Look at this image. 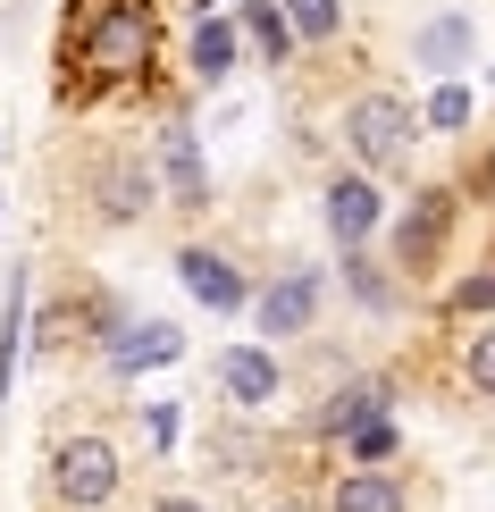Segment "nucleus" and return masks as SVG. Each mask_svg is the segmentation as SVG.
Masks as SVG:
<instances>
[{"label": "nucleus", "mask_w": 495, "mask_h": 512, "mask_svg": "<svg viewBox=\"0 0 495 512\" xmlns=\"http://www.w3.org/2000/svg\"><path fill=\"white\" fill-rule=\"evenodd\" d=\"M152 68H160V0H68V17H59V101L68 110L143 93Z\"/></svg>", "instance_id": "obj_1"}, {"label": "nucleus", "mask_w": 495, "mask_h": 512, "mask_svg": "<svg viewBox=\"0 0 495 512\" xmlns=\"http://www.w3.org/2000/svg\"><path fill=\"white\" fill-rule=\"evenodd\" d=\"M118 487H126V462H118L110 437L51 445V504L59 512H101V504H118Z\"/></svg>", "instance_id": "obj_2"}, {"label": "nucleus", "mask_w": 495, "mask_h": 512, "mask_svg": "<svg viewBox=\"0 0 495 512\" xmlns=\"http://www.w3.org/2000/svg\"><path fill=\"white\" fill-rule=\"evenodd\" d=\"M412 101H395V93H361L353 110H344V143H353V160L370 168H403V152H412Z\"/></svg>", "instance_id": "obj_3"}, {"label": "nucleus", "mask_w": 495, "mask_h": 512, "mask_svg": "<svg viewBox=\"0 0 495 512\" xmlns=\"http://www.w3.org/2000/svg\"><path fill=\"white\" fill-rule=\"evenodd\" d=\"M152 177H160V202L168 210H185V219H202L210 202V160H202V143H193V126H160L152 135Z\"/></svg>", "instance_id": "obj_4"}, {"label": "nucleus", "mask_w": 495, "mask_h": 512, "mask_svg": "<svg viewBox=\"0 0 495 512\" xmlns=\"http://www.w3.org/2000/svg\"><path fill=\"white\" fill-rule=\"evenodd\" d=\"M152 202H160V177L143 160H118V152L93 160V210H101V227H135Z\"/></svg>", "instance_id": "obj_5"}, {"label": "nucleus", "mask_w": 495, "mask_h": 512, "mask_svg": "<svg viewBox=\"0 0 495 512\" xmlns=\"http://www.w3.org/2000/svg\"><path fill=\"white\" fill-rule=\"evenodd\" d=\"M454 185H428V194L403 210V227H395V269H428L445 252V236H454Z\"/></svg>", "instance_id": "obj_6"}, {"label": "nucleus", "mask_w": 495, "mask_h": 512, "mask_svg": "<svg viewBox=\"0 0 495 512\" xmlns=\"http://www.w3.org/2000/svg\"><path fill=\"white\" fill-rule=\"evenodd\" d=\"M378 219H386V194L370 185V168H353V177H336L328 185V236L344 244V252H361L378 236Z\"/></svg>", "instance_id": "obj_7"}, {"label": "nucleus", "mask_w": 495, "mask_h": 512, "mask_svg": "<svg viewBox=\"0 0 495 512\" xmlns=\"http://www.w3.org/2000/svg\"><path fill=\"white\" fill-rule=\"evenodd\" d=\"M177 277H185V294H193V303H210V311H244V303H252L244 269H235L227 252H202V244H185V252H177Z\"/></svg>", "instance_id": "obj_8"}, {"label": "nucleus", "mask_w": 495, "mask_h": 512, "mask_svg": "<svg viewBox=\"0 0 495 512\" xmlns=\"http://www.w3.org/2000/svg\"><path fill=\"white\" fill-rule=\"evenodd\" d=\"M319 311V269H286L277 286L252 303V319H261V336H303Z\"/></svg>", "instance_id": "obj_9"}, {"label": "nucleus", "mask_w": 495, "mask_h": 512, "mask_svg": "<svg viewBox=\"0 0 495 512\" xmlns=\"http://www.w3.org/2000/svg\"><path fill=\"white\" fill-rule=\"evenodd\" d=\"M328 512H412V487H403V471H386V462H353L336 479Z\"/></svg>", "instance_id": "obj_10"}, {"label": "nucleus", "mask_w": 495, "mask_h": 512, "mask_svg": "<svg viewBox=\"0 0 495 512\" xmlns=\"http://www.w3.org/2000/svg\"><path fill=\"white\" fill-rule=\"evenodd\" d=\"M235 59H244V26H235V17H193V42H185L193 84H227Z\"/></svg>", "instance_id": "obj_11"}, {"label": "nucleus", "mask_w": 495, "mask_h": 512, "mask_svg": "<svg viewBox=\"0 0 495 512\" xmlns=\"http://www.w3.org/2000/svg\"><path fill=\"white\" fill-rule=\"evenodd\" d=\"M177 353H185V336L168 328V319H126L118 345H110V370H118V378H135V370H160V361H177Z\"/></svg>", "instance_id": "obj_12"}, {"label": "nucleus", "mask_w": 495, "mask_h": 512, "mask_svg": "<svg viewBox=\"0 0 495 512\" xmlns=\"http://www.w3.org/2000/svg\"><path fill=\"white\" fill-rule=\"evenodd\" d=\"M219 387L235 395V412H261V403H277V361L261 345H227L219 353Z\"/></svg>", "instance_id": "obj_13"}, {"label": "nucleus", "mask_w": 495, "mask_h": 512, "mask_svg": "<svg viewBox=\"0 0 495 512\" xmlns=\"http://www.w3.org/2000/svg\"><path fill=\"white\" fill-rule=\"evenodd\" d=\"M378 412H386V387H378V378H361V387H344L328 412H319V437H353L361 420H378Z\"/></svg>", "instance_id": "obj_14"}, {"label": "nucleus", "mask_w": 495, "mask_h": 512, "mask_svg": "<svg viewBox=\"0 0 495 512\" xmlns=\"http://www.w3.org/2000/svg\"><path fill=\"white\" fill-rule=\"evenodd\" d=\"M17 336H26V269H9V286H0V395L17 378Z\"/></svg>", "instance_id": "obj_15"}, {"label": "nucleus", "mask_w": 495, "mask_h": 512, "mask_svg": "<svg viewBox=\"0 0 495 512\" xmlns=\"http://www.w3.org/2000/svg\"><path fill=\"white\" fill-rule=\"evenodd\" d=\"M244 34L261 42V59H277V68L294 59V26H286V9H277V0H244Z\"/></svg>", "instance_id": "obj_16"}, {"label": "nucleus", "mask_w": 495, "mask_h": 512, "mask_svg": "<svg viewBox=\"0 0 495 512\" xmlns=\"http://www.w3.org/2000/svg\"><path fill=\"white\" fill-rule=\"evenodd\" d=\"M277 9H286L294 42H336L344 34V0H277Z\"/></svg>", "instance_id": "obj_17"}, {"label": "nucleus", "mask_w": 495, "mask_h": 512, "mask_svg": "<svg viewBox=\"0 0 495 512\" xmlns=\"http://www.w3.org/2000/svg\"><path fill=\"white\" fill-rule=\"evenodd\" d=\"M420 59L428 68H462L470 59V17H437V26L420 34Z\"/></svg>", "instance_id": "obj_18"}, {"label": "nucleus", "mask_w": 495, "mask_h": 512, "mask_svg": "<svg viewBox=\"0 0 495 512\" xmlns=\"http://www.w3.org/2000/svg\"><path fill=\"white\" fill-rule=\"evenodd\" d=\"M344 286H353V303H370V311H395V286L361 261V252H344Z\"/></svg>", "instance_id": "obj_19"}, {"label": "nucleus", "mask_w": 495, "mask_h": 512, "mask_svg": "<svg viewBox=\"0 0 495 512\" xmlns=\"http://www.w3.org/2000/svg\"><path fill=\"white\" fill-rule=\"evenodd\" d=\"M344 454H353V462H395V420H361V429L353 437H344Z\"/></svg>", "instance_id": "obj_20"}, {"label": "nucleus", "mask_w": 495, "mask_h": 512, "mask_svg": "<svg viewBox=\"0 0 495 512\" xmlns=\"http://www.w3.org/2000/svg\"><path fill=\"white\" fill-rule=\"evenodd\" d=\"M445 311H454V319H470V311H495V261H487V269H470L462 286L445 294Z\"/></svg>", "instance_id": "obj_21"}, {"label": "nucleus", "mask_w": 495, "mask_h": 512, "mask_svg": "<svg viewBox=\"0 0 495 512\" xmlns=\"http://www.w3.org/2000/svg\"><path fill=\"white\" fill-rule=\"evenodd\" d=\"M428 126H437V135H462L470 126V93L462 84H437V93H428Z\"/></svg>", "instance_id": "obj_22"}, {"label": "nucleus", "mask_w": 495, "mask_h": 512, "mask_svg": "<svg viewBox=\"0 0 495 512\" xmlns=\"http://www.w3.org/2000/svg\"><path fill=\"white\" fill-rule=\"evenodd\" d=\"M462 370H470V387H479V395H495V319H487L479 336H470V353H462Z\"/></svg>", "instance_id": "obj_23"}, {"label": "nucleus", "mask_w": 495, "mask_h": 512, "mask_svg": "<svg viewBox=\"0 0 495 512\" xmlns=\"http://www.w3.org/2000/svg\"><path fill=\"white\" fill-rule=\"evenodd\" d=\"M143 437L168 454V445H177V403H143Z\"/></svg>", "instance_id": "obj_24"}, {"label": "nucleus", "mask_w": 495, "mask_h": 512, "mask_svg": "<svg viewBox=\"0 0 495 512\" xmlns=\"http://www.w3.org/2000/svg\"><path fill=\"white\" fill-rule=\"evenodd\" d=\"M152 512H202V504H193V496H160Z\"/></svg>", "instance_id": "obj_25"}, {"label": "nucleus", "mask_w": 495, "mask_h": 512, "mask_svg": "<svg viewBox=\"0 0 495 512\" xmlns=\"http://www.w3.org/2000/svg\"><path fill=\"white\" fill-rule=\"evenodd\" d=\"M193 9H202V17H219V9H227V0H193Z\"/></svg>", "instance_id": "obj_26"}, {"label": "nucleus", "mask_w": 495, "mask_h": 512, "mask_svg": "<svg viewBox=\"0 0 495 512\" xmlns=\"http://www.w3.org/2000/svg\"><path fill=\"white\" fill-rule=\"evenodd\" d=\"M286 512H294V504H286Z\"/></svg>", "instance_id": "obj_27"}]
</instances>
